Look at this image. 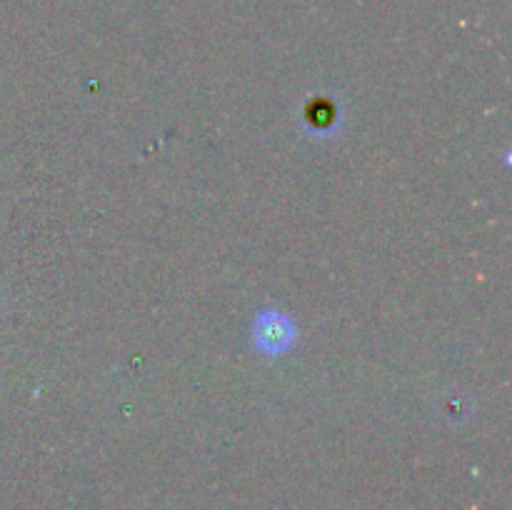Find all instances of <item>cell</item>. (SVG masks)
I'll return each mask as SVG.
<instances>
[{
    "label": "cell",
    "instance_id": "6da1fadb",
    "mask_svg": "<svg viewBox=\"0 0 512 510\" xmlns=\"http://www.w3.org/2000/svg\"><path fill=\"white\" fill-rule=\"evenodd\" d=\"M255 343L263 353H283L293 343V325L278 313L260 315L255 323Z\"/></svg>",
    "mask_w": 512,
    "mask_h": 510
}]
</instances>
